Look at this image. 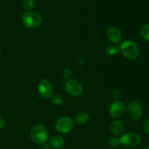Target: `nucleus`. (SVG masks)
I'll return each mask as SVG.
<instances>
[{"instance_id": "f257e3e1", "label": "nucleus", "mask_w": 149, "mask_h": 149, "mask_svg": "<svg viewBox=\"0 0 149 149\" xmlns=\"http://www.w3.org/2000/svg\"><path fill=\"white\" fill-rule=\"evenodd\" d=\"M119 49L122 55L129 60H135L139 56V47L132 40L124 41L119 47Z\"/></svg>"}, {"instance_id": "f03ea898", "label": "nucleus", "mask_w": 149, "mask_h": 149, "mask_svg": "<svg viewBox=\"0 0 149 149\" xmlns=\"http://www.w3.org/2000/svg\"><path fill=\"white\" fill-rule=\"evenodd\" d=\"M30 137L33 143L39 145L46 143L48 140V132L46 128L41 125L33 126L30 131Z\"/></svg>"}, {"instance_id": "7ed1b4c3", "label": "nucleus", "mask_w": 149, "mask_h": 149, "mask_svg": "<svg viewBox=\"0 0 149 149\" xmlns=\"http://www.w3.org/2000/svg\"><path fill=\"white\" fill-rule=\"evenodd\" d=\"M22 22L26 27L29 29H36L42 22V16L33 11H26L22 15Z\"/></svg>"}, {"instance_id": "20e7f679", "label": "nucleus", "mask_w": 149, "mask_h": 149, "mask_svg": "<svg viewBox=\"0 0 149 149\" xmlns=\"http://www.w3.org/2000/svg\"><path fill=\"white\" fill-rule=\"evenodd\" d=\"M141 136L135 132H129L124 134L119 138L120 143L127 148H135L139 145L141 142Z\"/></svg>"}, {"instance_id": "39448f33", "label": "nucleus", "mask_w": 149, "mask_h": 149, "mask_svg": "<svg viewBox=\"0 0 149 149\" xmlns=\"http://www.w3.org/2000/svg\"><path fill=\"white\" fill-rule=\"evenodd\" d=\"M74 127V120L68 116H63L60 118L55 124V129L61 134L68 133L72 130Z\"/></svg>"}, {"instance_id": "423d86ee", "label": "nucleus", "mask_w": 149, "mask_h": 149, "mask_svg": "<svg viewBox=\"0 0 149 149\" xmlns=\"http://www.w3.org/2000/svg\"><path fill=\"white\" fill-rule=\"evenodd\" d=\"M127 114L131 120L136 122L142 117V107L138 101H132L127 106Z\"/></svg>"}, {"instance_id": "0eeeda50", "label": "nucleus", "mask_w": 149, "mask_h": 149, "mask_svg": "<svg viewBox=\"0 0 149 149\" xmlns=\"http://www.w3.org/2000/svg\"><path fill=\"white\" fill-rule=\"evenodd\" d=\"M65 90L68 94L74 97L80 96L83 93L82 84L74 79L66 80L65 83Z\"/></svg>"}, {"instance_id": "6e6552de", "label": "nucleus", "mask_w": 149, "mask_h": 149, "mask_svg": "<svg viewBox=\"0 0 149 149\" xmlns=\"http://www.w3.org/2000/svg\"><path fill=\"white\" fill-rule=\"evenodd\" d=\"M125 105L123 101L119 100H116L112 103L109 107V116L113 119H118L122 116L125 111Z\"/></svg>"}, {"instance_id": "1a4fd4ad", "label": "nucleus", "mask_w": 149, "mask_h": 149, "mask_svg": "<svg viewBox=\"0 0 149 149\" xmlns=\"http://www.w3.org/2000/svg\"><path fill=\"white\" fill-rule=\"evenodd\" d=\"M38 93L42 98L47 99L52 95V85L48 79L41 80L38 85Z\"/></svg>"}, {"instance_id": "9d476101", "label": "nucleus", "mask_w": 149, "mask_h": 149, "mask_svg": "<svg viewBox=\"0 0 149 149\" xmlns=\"http://www.w3.org/2000/svg\"><path fill=\"white\" fill-rule=\"evenodd\" d=\"M106 37L113 45H116L120 42L122 39V33L116 27H111L106 31Z\"/></svg>"}, {"instance_id": "9b49d317", "label": "nucleus", "mask_w": 149, "mask_h": 149, "mask_svg": "<svg viewBox=\"0 0 149 149\" xmlns=\"http://www.w3.org/2000/svg\"><path fill=\"white\" fill-rule=\"evenodd\" d=\"M49 145L54 149H61L65 145V140L61 135H54L49 139Z\"/></svg>"}, {"instance_id": "f8f14e48", "label": "nucleus", "mask_w": 149, "mask_h": 149, "mask_svg": "<svg viewBox=\"0 0 149 149\" xmlns=\"http://www.w3.org/2000/svg\"><path fill=\"white\" fill-rule=\"evenodd\" d=\"M124 130L123 124L118 119H114L110 124V130L115 137H118L122 133Z\"/></svg>"}, {"instance_id": "ddd939ff", "label": "nucleus", "mask_w": 149, "mask_h": 149, "mask_svg": "<svg viewBox=\"0 0 149 149\" xmlns=\"http://www.w3.org/2000/svg\"><path fill=\"white\" fill-rule=\"evenodd\" d=\"M90 115L86 111H81L77 114L75 117V122L79 125H84L88 122Z\"/></svg>"}, {"instance_id": "4468645a", "label": "nucleus", "mask_w": 149, "mask_h": 149, "mask_svg": "<svg viewBox=\"0 0 149 149\" xmlns=\"http://www.w3.org/2000/svg\"><path fill=\"white\" fill-rule=\"evenodd\" d=\"M141 35L144 40L149 42V24L146 23L141 28Z\"/></svg>"}, {"instance_id": "2eb2a0df", "label": "nucleus", "mask_w": 149, "mask_h": 149, "mask_svg": "<svg viewBox=\"0 0 149 149\" xmlns=\"http://www.w3.org/2000/svg\"><path fill=\"white\" fill-rule=\"evenodd\" d=\"M119 52V47L116 46L115 45H110L109 46H107V47L106 48V52L107 55H111V56H113V55H116L118 52Z\"/></svg>"}, {"instance_id": "dca6fc26", "label": "nucleus", "mask_w": 149, "mask_h": 149, "mask_svg": "<svg viewBox=\"0 0 149 149\" xmlns=\"http://www.w3.org/2000/svg\"><path fill=\"white\" fill-rule=\"evenodd\" d=\"M51 102L53 103L55 106H60L61 103L63 101V96L61 94H52L51 96Z\"/></svg>"}, {"instance_id": "f3484780", "label": "nucleus", "mask_w": 149, "mask_h": 149, "mask_svg": "<svg viewBox=\"0 0 149 149\" xmlns=\"http://www.w3.org/2000/svg\"><path fill=\"white\" fill-rule=\"evenodd\" d=\"M108 145L111 148H117V147H119L121 145L119 138H116V137H113V138H110L109 140V141H108Z\"/></svg>"}, {"instance_id": "a211bd4d", "label": "nucleus", "mask_w": 149, "mask_h": 149, "mask_svg": "<svg viewBox=\"0 0 149 149\" xmlns=\"http://www.w3.org/2000/svg\"><path fill=\"white\" fill-rule=\"evenodd\" d=\"M23 5L27 11H31L34 8L35 2L33 0H23Z\"/></svg>"}, {"instance_id": "6ab92c4d", "label": "nucleus", "mask_w": 149, "mask_h": 149, "mask_svg": "<svg viewBox=\"0 0 149 149\" xmlns=\"http://www.w3.org/2000/svg\"><path fill=\"white\" fill-rule=\"evenodd\" d=\"M63 76L64 78L66 80H68L71 79V76H72V72L70 69H68V68H65V69L63 70Z\"/></svg>"}, {"instance_id": "aec40b11", "label": "nucleus", "mask_w": 149, "mask_h": 149, "mask_svg": "<svg viewBox=\"0 0 149 149\" xmlns=\"http://www.w3.org/2000/svg\"><path fill=\"white\" fill-rule=\"evenodd\" d=\"M119 95H120V93H119V90H118L117 88H115L114 90H113V93H112V96L114 99L117 100L119 98Z\"/></svg>"}, {"instance_id": "412c9836", "label": "nucleus", "mask_w": 149, "mask_h": 149, "mask_svg": "<svg viewBox=\"0 0 149 149\" xmlns=\"http://www.w3.org/2000/svg\"><path fill=\"white\" fill-rule=\"evenodd\" d=\"M143 129L147 134L149 135V119H146L143 123Z\"/></svg>"}, {"instance_id": "4be33fe9", "label": "nucleus", "mask_w": 149, "mask_h": 149, "mask_svg": "<svg viewBox=\"0 0 149 149\" xmlns=\"http://www.w3.org/2000/svg\"><path fill=\"white\" fill-rule=\"evenodd\" d=\"M4 125H5V121H4V118L0 116V130L3 129Z\"/></svg>"}, {"instance_id": "5701e85b", "label": "nucleus", "mask_w": 149, "mask_h": 149, "mask_svg": "<svg viewBox=\"0 0 149 149\" xmlns=\"http://www.w3.org/2000/svg\"><path fill=\"white\" fill-rule=\"evenodd\" d=\"M50 148V146L49 145H47V143L42 144V149H49Z\"/></svg>"}, {"instance_id": "b1692460", "label": "nucleus", "mask_w": 149, "mask_h": 149, "mask_svg": "<svg viewBox=\"0 0 149 149\" xmlns=\"http://www.w3.org/2000/svg\"><path fill=\"white\" fill-rule=\"evenodd\" d=\"M1 49H0V56H1Z\"/></svg>"}, {"instance_id": "393cba45", "label": "nucleus", "mask_w": 149, "mask_h": 149, "mask_svg": "<svg viewBox=\"0 0 149 149\" xmlns=\"http://www.w3.org/2000/svg\"><path fill=\"white\" fill-rule=\"evenodd\" d=\"M144 149H149V147H147V148H144Z\"/></svg>"}]
</instances>
